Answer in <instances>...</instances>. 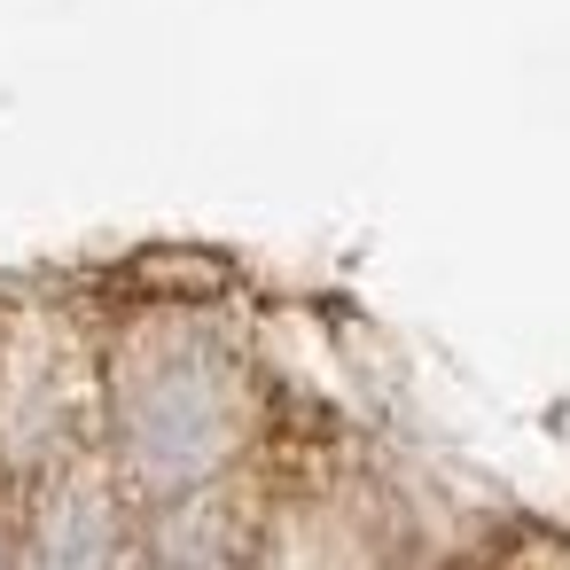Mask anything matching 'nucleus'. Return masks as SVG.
Returning a JSON list of instances; mask_svg holds the SVG:
<instances>
[{"mask_svg": "<svg viewBox=\"0 0 570 570\" xmlns=\"http://www.w3.org/2000/svg\"><path fill=\"white\" fill-rule=\"evenodd\" d=\"M118 422H126V453L141 461V476L196 484L243 438V383L219 344L173 336L134 360V375L118 391Z\"/></svg>", "mask_w": 570, "mask_h": 570, "instance_id": "1", "label": "nucleus"}, {"mask_svg": "<svg viewBox=\"0 0 570 570\" xmlns=\"http://www.w3.org/2000/svg\"><path fill=\"white\" fill-rule=\"evenodd\" d=\"M476 570H570V547L562 539H547V531H508V539H492L484 547V562Z\"/></svg>", "mask_w": 570, "mask_h": 570, "instance_id": "2", "label": "nucleus"}, {"mask_svg": "<svg viewBox=\"0 0 570 570\" xmlns=\"http://www.w3.org/2000/svg\"><path fill=\"white\" fill-rule=\"evenodd\" d=\"M0 570H9V554H0Z\"/></svg>", "mask_w": 570, "mask_h": 570, "instance_id": "3", "label": "nucleus"}]
</instances>
